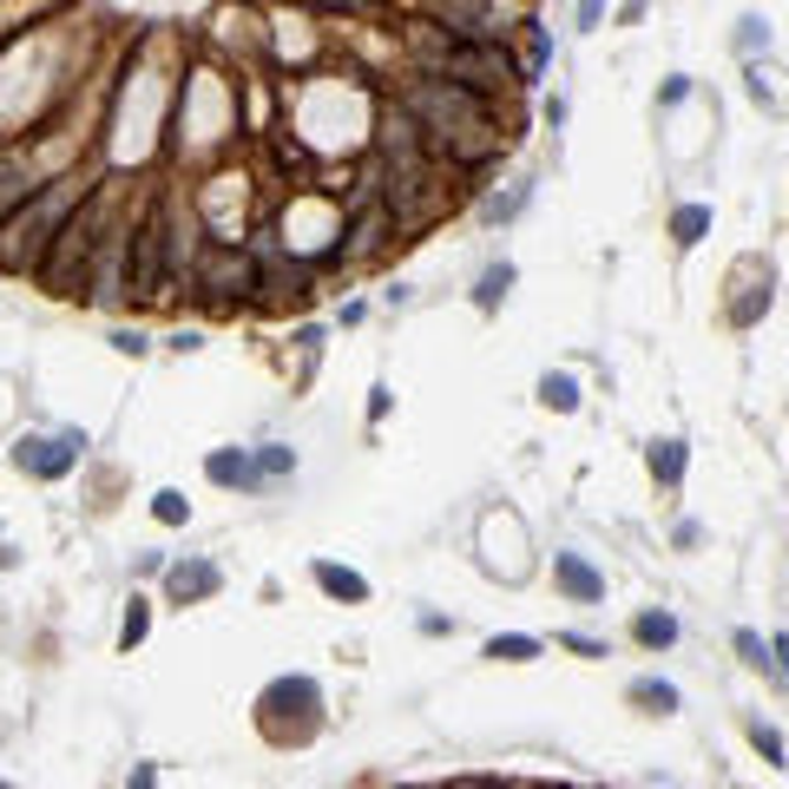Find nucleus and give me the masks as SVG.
<instances>
[{"mask_svg": "<svg viewBox=\"0 0 789 789\" xmlns=\"http://www.w3.org/2000/svg\"><path fill=\"white\" fill-rule=\"evenodd\" d=\"M402 112L415 119V132L428 138V151L441 158H461V165H487L494 151H500V125H494V112H487V99L481 92H467V86H448V79H415L408 92H402Z\"/></svg>", "mask_w": 789, "mask_h": 789, "instance_id": "1", "label": "nucleus"}, {"mask_svg": "<svg viewBox=\"0 0 789 789\" xmlns=\"http://www.w3.org/2000/svg\"><path fill=\"white\" fill-rule=\"evenodd\" d=\"M105 244H112V191L99 184V191H86L79 211L59 224V237H53V250H46V263H40V283H46L53 296H92V270H99Z\"/></svg>", "mask_w": 789, "mask_h": 789, "instance_id": "2", "label": "nucleus"}, {"mask_svg": "<svg viewBox=\"0 0 789 789\" xmlns=\"http://www.w3.org/2000/svg\"><path fill=\"white\" fill-rule=\"evenodd\" d=\"M86 191H92V184H79V178H46L20 211L0 224V270H13V277H40V263H46L59 224L79 211Z\"/></svg>", "mask_w": 789, "mask_h": 789, "instance_id": "3", "label": "nucleus"}, {"mask_svg": "<svg viewBox=\"0 0 789 789\" xmlns=\"http://www.w3.org/2000/svg\"><path fill=\"white\" fill-rule=\"evenodd\" d=\"M415 46H421V59H428V79L467 86V92H481V99L500 92V86H527L500 40H435L428 26H415Z\"/></svg>", "mask_w": 789, "mask_h": 789, "instance_id": "4", "label": "nucleus"}, {"mask_svg": "<svg viewBox=\"0 0 789 789\" xmlns=\"http://www.w3.org/2000/svg\"><path fill=\"white\" fill-rule=\"evenodd\" d=\"M178 263H184V250H178V237H171V211L151 204V211L132 224V237H125V296H138V303L171 296L165 283L178 277Z\"/></svg>", "mask_w": 789, "mask_h": 789, "instance_id": "5", "label": "nucleus"}, {"mask_svg": "<svg viewBox=\"0 0 789 789\" xmlns=\"http://www.w3.org/2000/svg\"><path fill=\"white\" fill-rule=\"evenodd\" d=\"M263 290V270L244 244H211L204 263H198V296L204 303H250Z\"/></svg>", "mask_w": 789, "mask_h": 789, "instance_id": "6", "label": "nucleus"}, {"mask_svg": "<svg viewBox=\"0 0 789 789\" xmlns=\"http://www.w3.org/2000/svg\"><path fill=\"white\" fill-rule=\"evenodd\" d=\"M79 448H86V435H20L13 467L33 474V481H66L72 461H79Z\"/></svg>", "mask_w": 789, "mask_h": 789, "instance_id": "7", "label": "nucleus"}, {"mask_svg": "<svg viewBox=\"0 0 789 789\" xmlns=\"http://www.w3.org/2000/svg\"><path fill=\"white\" fill-rule=\"evenodd\" d=\"M553 579H560V593L579 599V606H599V599H606V573H599L586 553H553Z\"/></svg>", "mask_w": 789, "mask_h": 789, "instance_id": "8", "label": "nucleus"}, {"mask_svg": "<svg viewBox=\"0 0 789 789\" xmlns=\"http://www.w3.org/2000/svg\"><path fill=\"white\" fill-rule=\"evenodd\" d=\"M224 586V573L211 566V560H184V566H165V593L178 599V606H198V599H211Z\"/></svg>", "mask_w": 789, "mask_h": 789, "instance_id": "9", "label": "nucleus"}, {"mask_svg": "<svg viewBox=\"0 0 789 789\" xmlns=\"http://www.w3.org/2000/svg\"><path fill=\"white\" fill-rule=\"evenodd\" d=\"M33 191H40V184H33V171H26V158H20V151H0V224H7Z\"/></svg>", "mask_w": 789, "mask_h": 789, "instance_id": "10", "label": "nucleus"}, {"mask_svg": "<svg viewBox=\"0 0 789 789\" xmlns=\"http://www.w3.org/2000/svg\"><path fill=\"white\" fill-rule=\"evenodd\" d=\"M309 579H316L329 599H342V606H362V599H369V579H362V573H349V566H336V560H316V566H309Z\"/></svg>", "mask_w": 789, "mask_h": 789, "instance_id": "11", "label": "nucleus"}, {"mask_svg": "<svg viewBox=\"0 0 789 789\" xmlns=\"http://www.w3.org/2000/svg\"><path fill=\"white\" fill-rule=\"evenodd\" d=\"M204 474H211L217 487H257V454H244V448H217V454L204 461Z\"/></svg>", "mask_w": 789, "mask_h": 789, "instance_id": "12", "label": "nucleus"}, {"mask_svg": "<svg viewBox=\"0 0 789 789\" xmlns=\"http://www.w3.org/2000/svg\"><path fill=\"white\" fill-rule=\"evenodd\" d=\"M388 217H395V211H382V204H369V211H362V217L349 224V237H356V244H342V250H336V263H342V257H369V250L382 244V230H388Z\"/></svg>", "mask_w": 789, "mask_h": 789, "instance_id": "13", "label": "nucleus"}, {"mask_svg": "<svg viewBox=\"0 0 789 789\" xmlns=\"http://www.w3.org/2000/svg\"><path fill=\"white\" fill-rule=\"evenodd\" d=\"M685 467H691V448H685L678 435L652 441V481H658V487H678V481H685Z\"/></svg>", "mask_w": 789, "mask_h": 789, "instance_id": "14", "label": "nucleus"}, {"mask_svg": "<svg viewBox=\"0 0 789 789\" xmlns=\"http://www.w3.org/2000/svg\"><path fill=\"white\" fill-rule=\"evenodd\" d=\"M632 639H639L645 652H665V645H678V619H672L665 606H652V612L632 619Z\"/></svg>", "mask_w": 789, "mask_h": 789, "instance_id": "15", "label": "nucleus"}, {"mask_svg": "<svg viewBox=\"0 0 789 789\" xmlns=\"http://www.w3.org/2000/svg\"><path fill=\"white\" fill-rule=\"evenodd\" d=\"M514 277H520L514 263H487V270H481V283H474V309H487V316H494V309L507 303V290H514Z\"/></svg>", "mask_w": 789, "mask_h": 789, "instance_id": "16", "label": "nucleus"}, {"mask_svg": "<svg viewBox=\"0 0 789 789\" xmlns=\"http://www.w3.org/2000/svg\"><path fill=\"white\" fill-rule=\"evenodd\" d=\"M705 230H711V204H678V211H672V244H678V250L705 244Z\"/></svg>", "mask_w": 789, "mask_h": 789, "instance_id": "17", "label": "nucleus"}, {"mask_svg": "<svg viewBox=\"0 0 789 789\" xmlns=\"http://www.w3.org/2000/svg\"><path fill=\"white\" fill-rule=\"evenodd\" d=\"M540 402H546L553 415H573V408H579V375H566V369H546V375H540Z\"/></svg>", "mask_w": 789, "mask_h": 789, "instance_id": "18", "label": "nucleus"}, {"mask_svg": "<svg viewBox=\"0 0 789 789\" xmlns=\"http://www.w3.org/2000/svg\"><path fill=\"white\" fill-rule=\"evenodd\" d=\"M487 658L527 665V658H540V639H533V632H494V639H487Z\"/></svg>", "mask_w": 789, "mask_h": 789, "instance_id": "19", "label": "nucleus"}, {"mask_svg": "<svg viewBox=\"0 0 789 789\" xmlns=\"http://www.w3.org/2000/svg\"><path fill=\"white\" fill-rule=\"evenodd\" d=\"M546 53H553L546 26H540V20H527V59H520V79H540V72H546Z\"/></svg>", "mask_w": 789, "mask_h": 789, "instance_id": "20", "label": "nucleus"}, {"mask_svg": "<svg viewBox=\"0 0 789 789\" xmlns=\"http://www.w3.org/2000/svg\"><path fill=\"white\" fill-rule=\"evenodd\" d=\"M283 474H296V448H283V441L257 448V481H283Z\"/></svg>", "mask_w": 789, "mask_h": 789, "instance_id": "21", "label": "nucleus"}, {"mask_svg": "<svg viewBox=\"0 0 789 789\" xmlns=\"http://www.w3.org/2000/svg\"><path fill=\"white\" fill-rule=\"evenodd\" d=\"M632 698H639V705H652L658 718H665V711H678V685H665V678H639V685H632Z\"/></svg>", "mask_w": 789, "mask_h": 789, "instance_id": "22", "label": "nucleus"}, {"mask_svg": "<svg viewBox=\"0 0 789 789\" xmlns=\"http://www.w3.org/2000/svg\"><path fill=\"white\" fill-rule=\"evenodd\" d=\"M151 514H158L165 527H184V520H191V500H184L178 487H165V494H151Z\"/></svg>", "mask_w": 789, "mask_h": 789, "instance_id": "23", "label": "nucleus"}, {"mask_svg": "<svg viewBox=\"0 0 789 789\" xmlns=\"http://www.w3.org/2000/svg\"><path fill=\"white\" fill-rule=\"evenodd\" d=\"M731 645H737V658H744V665H757V672L770 665V645H764V639H757L751 625H744V632H731Z\"/></svg>", "mask_w": 789, "mask_h": 789, "instance_id": "24", "label": "nucleus"}, {"mask_svg": "<svg viewBox=\"0 0 789 789\" xmlns=\"http://www.w3.org/2000/svg\"><path fill=\"white\" fill-rule=\"evenodd\" d=\"M751 744L764 751V764H784V731H777V724H764V718H757V724H751Z\"/></svg>", "mask_w": 789, "mask_h": 789, "instance_id": "25", "label": "nucleus"}, {"mask_svg": "<svg viewBox=\"0 0 789 789\" xmlns=\"http://www.w3.org/2000/svg\"><path fill=\"white\" fill-rule=\"evenodd\" d=\"M145 632H151V619H145V606H138V599H132V612H125V625H119V645H125V652H132V645H138V639H145Z\"/></svg>", "mask_w": 789, "mask_h": 789, "instance_id": "26", "label": "nucleus"}, {"mask_svg": "<svg viewBox=\"0 0 789 789\" xmlns=\"http://www.w3.org/2000/svg\"><path fill=\"white\" fill-rule=\"evenodd\" d=\"M737 26H744V33H737V46H744V53H757V46H770V26H764L757 13H751V20H737Z\"/></svg>", "mask_w": 789, "mask_h": 789, "instance_id": "27", "label": "nucleus"}, {"mask_svg": "<svg viewBox=\"0 0 789 789\" xmlns=\"http://www.w3.org/2000/svg\"><path fill=\"white\" fill-rule=\"evenodd\" d=\"M691 99V72H672L665 86H658V105H685Z\"/></svg>", "mask_w": 789, "mask_h": 789, "instance_id": "28", "label": "nucleus"}, {"mask_svg": "<svg viewBox=\"0 0 789 789\" xmlns=\"http://www.w3.org/2000/svg\"><path fill=\"white\" fill-rule=\"evenodd\" d=\"M770 678H777V685H789V632H777V639H770Z\"/></svg>", "mask_w": 789, "mask_h": 789, "instance_id": "29", "label": "nucleus"}, {"mask_svg": "<svg viewBox=\"0 0 789 789\" xmlns=\"http://www.w3.org/2000/svg\"><path fill=\"white\" fill-rule=\"evenodd\" d=\"M560 645H566V652H579V658H606V645H599V639H586V632H560Z\"/></svg>", "mask_w": 789, "mask_h": 789, "instance_id": "30", "label": "nucleus"}, {"mask_svg": "<svg viewBox=\"0 0 789 789\" xmlns=\"http://www.w3.org/2000/svg\"><path fill=\"white\" fill-rule=\"evenodd\" d=\"M112 349H119V356H145V349H151V342H145V336H138V329H119V336H112Z\"/></svg>", "mask_w": 789, "mask_h": 789, "instance_id": "31", "label": "nucleus"}, {"mask_svg": "<svg viewBox=\"0 0 789 789\" xmlns=\"http://www.w3.org/2000/svg\"><path fill=\"white\" fill-rule=\"evenodd\" d=\"M599 20H606V0H579V26L599 33Z\"/></svg>", "mask_w": 789, "mask_h": 789, "instance_id": "32", "label": "nucleus"}, {"mask_svg": "<svg viewBox=\"0 0 789 789\" xmlns=\"http://www.w3.org/2000/svg\"><path fill=\"white\" fill-rule=\"evenodd\" d=\"M125 789H158V770H151V764H138V770H132V784Z\"/></svg>", "mask_w": 789, "mask_h": 789, "instance_id": "33", "label": "nucleus"}]
</instances>
